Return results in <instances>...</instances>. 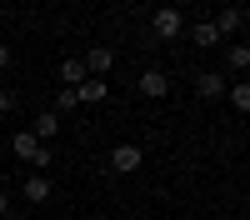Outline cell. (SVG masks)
Returning a JSON list of instances; mask_svg holds the SVG:
<instances>
[{
    "label": "cell",
    "mask_w": 250,
    "mask_h": 220,
    "mask_svg": "<svg viewBox=\"0 0 250 220\" xmlns=\"http://www.w3.org/2000/svg\"><path fill=\"white\" fill-rule=\"evenodd\" d=\"M140 160H145V150L125 140V145L110 150V170H115V175H135V170H140Z\"/></svg>",
    "instance_id": "6da1fadb"
},
{
    "label": "cell",
    "mask_w": 250,
    "mask_h": 220,
    "mask_svg": "<svg viewBox=\"0 0 250 220\" xmlns=\"http://www.w3.org/2000/svg\"><path fill=\"white\" fill-rule=\"evenodd\" d=\"M75 100H80V105H100V100H110V80L105 75H85L75 85Z\"/></svg>",
    "instance_id": "7a4b0ae2"
},
{
    "label": "cell",
    "mask_w": 250,
    "mask_h": 220,
    "mask_svg": "<svg viewBox=\"0 0 250 220\" xmlns=\"http://www.w3.org/2000/svg\"><path fill=\"white\" fill-rule=\"evenodd\" d=\"M150 25H155V35H160V40H175V35H180V25H185V15H180L175 5H160V10L150 15Z\"/></svg>",
    "instance_id": "3957f363"
},
{
    "label": "cell",
    "mask_w": 250,
    "mask_h": 220,
    "mask_svg": "<svg viewBox=\"0 0 250 220\" xmlns=\"http://www.w3.org/2000/svg\"><path fill=\"white\" fill-rule=\"evenodd\" d=\"M135 85H140L145 100H165V95H170V75H165V70H140Z\"/></svg>",
    "instance_id": "277c9868"
},
{
    "label": "cell",
    "mask_w": 250,
    "mask_h": 220,
    "mask_svg": "<svg viewBox=\"0 0 250 220\" xmlns=\"http://www.w3.org/2000/svg\"><path fill=\"white\" fill-rule=\"evenodd\" d=\"M20 190H25L30 205H45L50 190H55V180H50V175H25V180H20Z\"/></svg>",
    "instance_id": "5b68a950"
},
{
    "label": "cell",
    "mask_w": 250,
    "mask_h": 220,
    "mask_svg": "<svg viewBox=\"0 0 250 220\" xmlns=\"http://www.w3.org/2000/svg\"><path fill=\"white\" fill-rule=\"evenodd\" d=\"M110 65H115V50L110 45H90L85 50V70L90 75H110Z\"/></svg>",
    "instance_id": "8992f818"
},
{
    "label": "cell",
    "mask_w": 250,
    "mask_h": 220,
    "mask_svg": "<svg viewBox=\"0 0 250 220\" xmlns=\"http://www.w3.org/2000/svg\"><path fill=\"white\" fill-rule=\"evenodd\" d=\"M195 95H200V100H220V95H225L220 70H200V75H195Z\"/></svg>",
    "instance_id": "52a82bcc"
},
{
    "label": "cell",
    "mask_w": 250,
    "mask_h": 220,
    "mask_svg": "<svg viewBox=\"0 0 250 220\" xmlns=\"http://www.w3.org/2000/svg\"><path fill=\"white\" fill-rule=\"evenodd\" d=\"M35 150H40V140H35L30 130H20V135H10V155L20 160V165H30V160H35Z\"/></svg>",
    "instance_id": "ba28073f"
},
{
    "label": "cell",
    "mask_w": 250,
    "mask_h": 220,
    "mask_svg": "<svg viewBox=\"0 0 250 220\" xmlns=\"http://www.w3.org/2000/svg\"><path fill=\"white\" fill-rule=\"evenodd\" d=\"M35 140H40V145H50V140L60 135V115L55 110H45V115H35V130H30Z\"/></svg>",
    "instance_id": "9c48e42d"
},
{
    "label": "cell",
    "mask_w": 250,
    "mask_h": 220,
    "mask_svg": "<svg viewBox=\"0 0 250 220\" xmlns=\"http://www.w3.org/2000/svg\"><path fill=\"white\" fill-rule=\"evenodd\" d=\"M210 25H215V35H240V30H245V10H240V5H230L220 20H210Z\"/></svg>",
    "instance_id": "30bf717a"
},
{
    "label": "cell",
    "mask_w": 250,
    "mask_h": 220,
    "mask_svg": "<svg viewBox=\"0 0 250 220\" xmlns=\"http://www.w3.org/2000/svg\"><path fill=\"white\" fill-rule=\"evenodd\" d=\"M85 75H90V70H85V60H60V85H65V90H75Z\"/></svg>",
    "instance_id": "8fae6325"
},
{
    "label": "cell",
    "mask_w": 250,
    "mask_h": 220,
    "mask_svg": "<svg viewBox=\"0 0 250 220\" xmlns=\"http://www.w3.org/2000/svg\"><path fill=\"white\" fill-rule=\"evenodd\" d=\"M225 65H230L235 75H245V70H250V45H245V40H235V45L225 50Z\"/></svg>",
    "instance_id": "7c38bea8"
},
{
    "label": "cell",
    "mask_w": 250,
    "mask_h": 220,
    "mask_svg": "<svg viewBox=\"0 0 250 220\" xmlns=\"http://www.w3.org/2000/svg\"><path fill=\"white\" fill-rule=\"evenodd\" d=\"M190 40H195L200 50H210V45H220V35H215V25H210V20H200V25H190Z\"/></svg>",
    "instance_id": "4fadbf2b"
},
{
    "label": "cell",
    "mask_w": 250,
    "mask_h": 220,
    "mask_svg": "<svg viewBox=\"0 0 250 220\" xmlns=\"http://www.w3.org/2000/svg\"><path fill=\"white\" fill-rule=\"evenodd\" d=\"M225 100H230V105L245 115L250 110V85H245V80H235V85H225Z\"/></svg>",
    "instance_id": "5bb4252c"
},
{
    "label": "cell",
    "mask_w": 250,
    "mask_h": 220,
    "mask_svg": "<svg viewBox=\"0 0 250 220\" xmlns=\"http://www.w3.org/2000/svg\"><path fill=\"white\" fill-rule=\"evenodd\" d=\"M80 105V100H75V90H65V85H60V95H55V115H70Z\"/></svg>",
    "instance_id": "9a60e30c"
},
{
    "label": "cell",
    "mask_w": 250,
    "mask_h": 220,
    "mask_svg": "<svg viewBox=\"0 0 250 220\" xmlns=\"http://www.w3.org/2000/svg\"><path fill=\"white\" fill-rule=\"evenodd\" d=\"M30 165H35V170H50V165H55V150H50V145H40V150H35V160H30Z\"/></svg>",
    "instance_id": "2e32d148"
},
{
    "label": "cell",
    "mask_w": 250,
    "mask_h": 220,
    "mask_svg": "<svg viewBox=\"0 0 250 220\" xmlns=\"http://www.w3.org/2000/svg\"><path fill=\"white\" fill-rule=\"evenodd\" d=\"M15 105H20V95H15V90H5V85H0V115H10Z\"/></svg>",
    "instance_id": "e0dca14e"
},
{
    "label": "cell",
    "mask_w": 250,
    "mask_h": 220,
    "mask_svg": "<svg viewBox=\"0 0 250 220\" xmlns=\"http://www.w3.org/2000/svg\"><path fill=\"white\" fill-rule=\"evenodd\" d=\"M10 60H15V55H10V45L0 40V70H10Z\"/></svg>",
    "instance_id": "ac0fdd59"
},
{
    "label": "cell",
    "mask_w": 250,
    "mask_h": 220,
    "mask_svg": "<svg viewBox=\"0 0 250 220\" xmlns=\"http://www.w3.org/2000/svg\"><path fill=\"white\" fill-rule=\"evenodd\" d=\"M5 215H10V195L0 190V220H5Z\"/></svg>",
    "instance_id": "d6986e66"
}]
</instances>
